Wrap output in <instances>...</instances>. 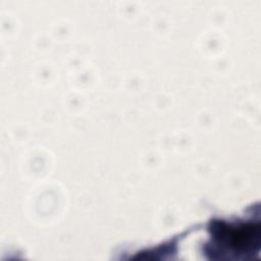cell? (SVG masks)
Listing matches in <instances>:
<instances>
[{"label": "cell", "mask_w": 261, "mask_h": 261, "mask_svg": "<svg viewBox=\"0 0 261 261\" xmlns=\"http://www.w3.org/2000/svg\"><path fill=\"white\" fill-rule=\"evenodd\" d=\"M215 238L220 240L221 246L233 253L248 252L259 243V225L252 222L237 226L223 223L217 227Z\"/></svg>", "instance_id": "1"}]
</instances>
